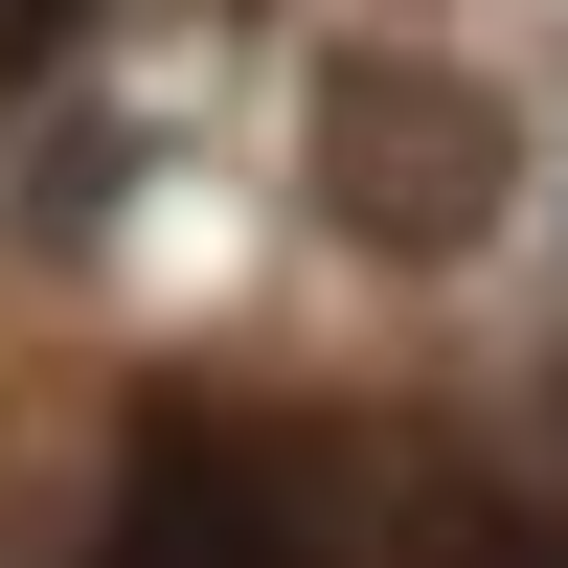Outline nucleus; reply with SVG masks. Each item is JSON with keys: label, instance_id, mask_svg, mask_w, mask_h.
<instances>
[{"label": "nucleus", "instance_id": "obj_1", "mask_svg": "<svg viewBox=\"0 0 568 568\" xmlns=\"http://www.w3.org/2000/svg\"><path fill=\"white\" fill-rule=\"evenodd\" d=\"M114 568H568V546L455 433H251V409H182L136 455Z\"/></svg>", "mask_w": 568, "mask_h": 568}, {"label": "nucleus", "instance_id": "obj_2", "mask_svg": "<svg viewBox=\"0 0 568 568\" xmlns=\"http://www.w3.org/2000/svg\"><path fill=\"white\" fill-rule=\"evenodd\" d=\"M500 182H524V114L455 45H318V205H342V251L455 273L500 227Z\"/></svg>", "mask_w": 568, "mask_h": 568}]
</instances>
